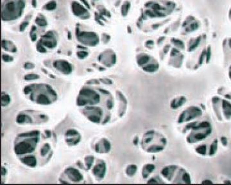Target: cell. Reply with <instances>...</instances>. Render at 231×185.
<instances>
[{"label": "cell", "instance_id": "9a60e30c", "mask_svg": "<svg viewBox=\"0 0 231 185\" xmlns=\"http://www.w3.org/2000/svg\"><path fill=\"white\" fill-rule=\"evenodd\" d=\"M54 66L60 72L65 73H70L71 71V65L66 61L63 60H57L54 62Z\"/></svg>", "mask_w": 231, "mask_h": 185}, {"label": "cell", "instance_id": "4fadbf2b", "mask_svg": "<svg viewBox=\"0 0 231 185\" xmlns=\"http://www.w3.org/2000/svg\"><path fill=\"white\" fill-rule=\"evenodd\" d=\"M99 61L106 66H112L116 62V56L114 51L107 50L99 56Z\"/></svg>", "mask_w": 231, "mask_h": 185}, {"label": "cell", "instance_id": "d6986e66", "mask_svg": "<svg viewBox=\"0 0 231 185\" xmlns=\"http://www.w3.org/2000/svg\"><path fill=\"white\" fill-rule=\"evenodd\" d=\"M154 169H155V166H153L152 164L147 165L145 166L144 168H143V177H146L147 176H148L149 174L151 173L152 171H153Z\"/></svg>", "mask_w": 231, "mask_h": 185}, {"label": "cell", "instance_id": "2e32d148", "mask_svg": "<svg viewBox=\"0 0 231 185\" xmlns=\"http://www.w3.org/2000/svg\"><path fill=\"white\" fill-rule=\"evenodd\" d=\"M2 47L4 50L12 53H15L18 50L14 43L11 41L8 40H3Z\"/></svg>", "mask_w": 231, "mask_h": 185}, {"label": "cell", "instance_id": "603a6c76", "mask_svg": "<svg viewBox=\"0 0 231 185\" xmlns=\"http://www.w3.org/2000/svg\"><path fill=\"white\" fill-rule=\"evenodd\" d=\"M3 60L5 61V62H12L13 60H14V58L12 57V56H10L8 55H7V54H5V55H3Z\"/></svg>", "mask_w": 231, "mask_h": 185}, {"label": "cell", "instance_id": "8fae6325", "mask_svg": "<svg viewBox=\"0 0 231 185\" xmlns=\"http://www.w3.org/2000/svg\"><path fill=\"white\" fill-rule=\"evenodd\" d=\"M62 176L67 177L68 183H82L84 179L83 174L75 168H68L62 173Z\"/></svg>", "mask_w": 231, "mask_h": 185}, {"label": "cell", "instance_id": "6da1fadb", "mask_svg": "<svg viewBox=\"0 0 231 185\" xmlns=\"http://www.w3.org/2000/svg\"><path fill=\"white\" fill-rule=\"evenodd\" d=\"M77 106L91 122L105 125L121 118L127 108L124 95L108 79L89 80L82 86L77 99Z\"/></svg>", "mask_w": 231, "mask_h": 185}, {"label": "cell", "instance_id": "4316f807", "mask_svg": "<svg viewBox=\"0 0 231 185\" xmlns=\"http://www.w3.org/2000/svg\"><path fill=\"white\" fill-rule=\"evenodd\" d=\"M228 17H229V19L230 20V21L231 22V8H230L229 11V14H228Z\"/></svg>", "mask_w": 231, "mask_h": 185}, {"label": "cell", "instance_id": "5b68a950", "mask_svg": "<svg viewBox=\"0 0 231 185\" xmlns=\"http://www.w3.org/2000/svg\"><path fill=\"white\" fill-rule=\"evenodd\" d=\"M175 5L171 2H148L145 4V14L150 18H164L173 11Z\"/></svg>", "mask_w": 231, "mask_h": 185}, {"label": "cell", "instance_id": "7c38bea8", "mask_svg": "<svg viewBox=\"0 0 231 185\" xmlns=\"http://www.w3.org/2000/svg\"><path fill=\"white\" fill-rule=\"evenodd\" d=\"M71 9L73 14L82 19H87L91 17V14L88 10L83 5L78 2H73L71 5Z\"/></svg>", "mask_w": 231, "mask_h": 185}, {"label": "cell", "instance_id": "ba28073f", "mask_svg": "<svg viewBox=\"0 0 231 185\" xmlns=\"http://www.w3.org/2000/svg\"><path fill=\"white\" fill-rule=\"evenodd\" d=\"M211 130V126L209 122H203L193 130V132L191 133V134L190 135V138L188 140H190V143H194L197 141L202 140L210 134Z\"/></svg>", "mask_w": 231, "mask_h": 185}, {"label": "cell", "instance_id": "83f0119b", "mask_svg": "<svg viewBox=\"0 0 231 185\" xmlns=\"http://www.w3.org/2000/svg\"><path fill=\"white\" fill-rule=\"evenodd\" d=\"M229 78L231 80V65L230 66V68L229 69Z\"/></svg>", "mask_w": 231, "mask_h": 185}, {"label": "cell", "instance_id": "ffe728a7", "mask_svg": "<svg viewBox=\"0 0 231 185\" xmlns=\"http://www.w3.org/2000/svg\"><path fill=\"white\" fill-rule=\"evenodd\" d=\"M130 7V3L128 2H125L122 5L121 12L123 16H126L127 15L128 11H129Z\"/></svg>", "mask_w": 231, "mask_h": 185}, {"label": "cell", "instance_id": "8992f818", "mask_svg": "<svg viewBox=\"0 0 231 185\" xmlns=\"http://www.w3.org/2000/svg\"><path fill=\"white\" fill-rule=\"evenodd\" d=\"M141 145L143 150L147 152H159L164 149L166 140L160 134L150 131L143 136Z\"/></svg>", "mask_w": 231, "mask_h": 185}, {"label": "cell", "instance_id": "7402d4cb", "mask_svg": "<svg viewBox=\"0 0 231 185\" xmlns=\"http://www.w3.org/2000/svg\"><path fill=\"white\" fill-rule=\"evenodd\" d=\"M88 56V53L86 51H80L77 53V56L79 59H83L85 57H87Z\"/></svg>", "mask_w": 231, "mask_h": 185}, {"label": "cell", "instance_id": "cb8c5ba5", "mask_svg": "<svg viewBox=\"0 0 231 185\" xmlns=\"http://www.w3.org/2000/svg\"><path fill=\"white\" fill-rule=\"evenodd\" d=\"M81 2H83V3H84L85 5V6H86L88 8H90V6H89V4L88 3L87 0H81Z\"/></svg>", "mask_w": 231, "mask_h": 185}, {"label": "cell", "instance_id": "f546056e", "mask_svg": "<svg viewBox=\"0 0 231 185\" xmlns=\"http://www.w3.org/2000/svg\"><path fill=\"white\" fill-rule=\"evenodd\" d=\"M94 1H96V0H94Z\"/></svg>", "mask_w": 231, "mask_h": 185}, {"label": "cell", "instance_id": "277c9868", "mask_svg": "<svg viewBox=\"0 0 231 185\" xmlns=\"http://www.w3.org/2000/svg\"><path fill=\"white\" fill-rule=\"evenodd\" d=\"M26 0H5L2 4V20L12 21L20 18L26 7Z\"/></svg>", "mask_w": 231, "mask_h": 185}, {"label": "cell", "instance_id": "ac0fdd59", "mask_svg": "<svg viewBox=\"0 0 231 185\" xmlns=\"http://www.w3.org/2000/svg\"><path fill=\"white\" fill-rule=\"evenodd\" d=\"M57 3L55 0H51L45 5V8L47 11H53L57 8Z\"/></svg>", "mask_w": 231, "mask_h": 185}, {"label": "cell", "instance_id": "484cf974", "mask_svg": "<svg viewBox=\"0 0 231 185\" xmlns=\"http://www.w3.org/2000/svg\"><path fill=\"white\" fill-rule=\"evenodd\" d=\"M32 5L34 7H37V1L36 0H32Z\"/></svg>", "mask_w": 231, "mask_h": 185}, {"label": "cell", "instance_id": "7a4b0ae2", "mask_svg": "<svg viewBox=\"0 0 231 185\" xmlns=\"http://www.w3.org/2000/svg\"><path fill=\"white\" fill-rule=\"evenodd\" d=\"M54 139L51 133L46 130L19 134L14 140V153L24 165L31 168L44 166L53 155Z\"/></svg>", "mask_w": 231, "mask_h": 185}, {"label": "cell", "instance_id": "3957f363", "mask_svg": "<svg viewBox=\"0 0 231 185\" xmlns=\"http://www.w3.org/2000/svg\"><path fill=\"white\" fill-rule=\"evenodd\" d=\"M24 93L28 99L39 104H50L57 99V94L52 87L47 84H32L25 87Z\"/></svg>", "mask_w": 231, "mask_h": 185}, {"label": "cell", "instance_id": "44dd1931", "mask_svg": "<svg viewBox=\"0 0 231 185\" xmlns=\"http://www.w3.org/2000/svg\"><path fill=\"white\" fill-rule=\"evenodd\" d=\"M28 25H29L28 21H23V22L19 25V31L23 32L26 28H27V26H28Z\"/></svg>", "mask_w": 231, "mask_h": 185}, {"label": "cell", "instance_id": "e0dca14e", "mask_svg": "<svg viewBox=\"0 0 231 185\" xmlns=\"http://www.w3.org/2000/svg\"><path fill=\"white\" fill-rule=\"evenodd\" d=\"M35 23L39 26L45 27L48 25V21L43 16H38L35 19Z\"/></svg>", "mask_w": 231, "mask_h": 185}, {"label": "cell", "instance_id": "5bb4252c", "mask_svg": "<svg viewBox=\"0 0 231 185\" xmlns=\"http://www.w3.org/2000/svg\"><path fill=\"white\" fill-rule=\"evenodd\" d=\"M200 110L198 109L196 107L188 109L182 114L180 117H179V122H183L187 120H190V119H193V118L199 116L200 115Z\"/></svg>", "mask_w": 231, "mask_h": 185}, {"label": "cell", "instance_id": "d4e9b609", "mask_svg": "<svg viewBox=\"0 0 231 185\" xmlns=\"http://www.w3.org/2000/svg\"><path fill=\"white\" fill-rule=\"evenodd\" d=\"M184 24H185V25H183L184 26H190V25L189 24V23H188V22H186V23H184ZM191 28H192V30H195V29L196 30V29H198L197 27H196V28L195 26H191Z\"/></svg>", "mask_w": 231, "mask_h": 185}, {"label": "cell", "instance_id": "52a82bcc", "mask_svg": "<svg viewBox=\"0 0 231 185\" xmlns=\"http://www.w3.org/2000/svg\"><path fill=\"white\" fill-rule=\"evenodd\" d=\"M136 61L138 66L147 72H155L158 69L159 66L156 60L146 53H141L137 55Z\"/></svg>", "mask_w": 231, "mask_h": 185}, {"label": "cell", "instance_id": "9c48e42d", "mask_svg": "<svg viewBox=\"0 0 231 185\" xmlns=\"http://www.w3.org/2000/svg\"><path fill=\"white\" fill-rule=\"evenodd\" d=\"M78 41L82 44L94 46L99 43L98 35L94 32H82L78 33L77 35Z\"/></svg>", "mask_w": 231, "mask_h": 185}, {"label": "cell", "instance_id": "30bf717a", "mask_svg": "<svg viewBox=\"0 0 231 185\" xmlns=\"http://www.w3.org/2000/svg\"><path fill=\"white\" fill-rule=\"evenodd\" d=\"M40 45L44 46L46 49H53L57 46V39L55 32L52 30L42 35L38 42Z\"/></svg>", "mask_w": 231, "mask_h": 185}, {"label": "cell", "instance_id": "f1b7e54d", "mask_svg": "<svg viewBox=\"0 0 231 185\" xmlns=\"http://www.w3.org/2000/svg\"><path fill=\"white\" fill-rule=\"evenodd\" d=\"M229 45H230V47H231V39H230V41H229Z\"/></svg>", "mask_w": 231, "mask_h": 185}]
</instances>
